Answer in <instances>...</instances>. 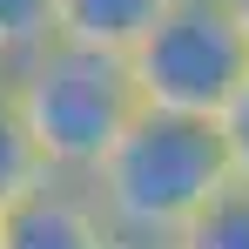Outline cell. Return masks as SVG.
<instances>
[{"mask_svg": "<svg viewBox=\"0 0 249 249\" xmlns=\"http://www.w3.org/2000/svg\"><path fill=\"white\" fill-rule=\"evenodd\" d=\"M81 182L94 189V202L122 243H168L229 182V168H222V142L209 115L135 108L128 128L108 142V155Z\"/></svg>", "mask_w": 249, "mask_h": 249, "instance_id": "cell-1", "label": "cell"}, {"mask_svg": "<svg viewBox=\"0 0 249 249\" xmlns=\"http://www.w3.org/2000/svg\"><path fill=\"white\" fill-rule=\"evenodd\" d=\"M7 94L34 135L47 175H88L108 155V142L128 128V115L142 108L128 54L81 47V41H61V34L7 68Z\"/></svg>", "mask_w": 249, "mask_h": 249, "instance_id": "cell-2", "label": "cell"}, {"mask_svg": "<svg viewBox=\"0 0 249 249\" xmlns=\"http://www.w3.org/2000/svg\"><path fill=\"white\" fill-rule=\"evenodd\" d=\"M128 74H135L142 108L215 122V108L249 74V41L229 14V0H168L142 27V41L128 47Z\"/></svg>", "mask_w": 249, "mask_h": 249, "instance_id": "cell-3", "label": "cell"}, {"mask_svg": "<svg viewBox=\"0 0 249 249\" xmlns=\"http://www.w3.org/2000/svg\"><path fill=\"white\" fill-rule=\"evenodd\" d=\"M0 249H122L81 175H47L0 209Z\"/></svg>", "mask_w": 249, "mask_h": 249, "instance_id": "cell-4", "label": "cell"}, {"mask_svg": "<svg viewBox=\"0 0 249 249\" xmlns=\"http://www.w3.org/2000/svg\"><path fill=\"white\" fill-rule=\"evenodd\" d=\"M162 7L168 0H54V34L61 41H81V47L128 54Z\"/></svg>", "mask_w": 249, "mask_h": 249, "instance_id": "cell-5", "label": "cell"}, {"mask_svg": "<svg viewBox=\"0 0 249 249\" xmlns=\"http://www.w3.org/2000/svg\"><path fill=\"white\" fill-rule=\"evenodd\" d=\"M162 249H249V182H222Z\"/></svg>", "mask_w": 249, "mask_h": 249, "instance_id": "cell-6", "label": "cell"}, {"mask_svg": "<svg viewBox=\"0 0 249 249\" xmlns=\"http://www.w3.org/2000/svg\"><path fill=\"white\" fill-rule=\"evenodd\" d=\"M34 182H47V162L20 122V108H14V94H7V74H0V209L14 196H27Z\"/></svg>", "mask_w": 249, "mask_h": 249, "instance_id": "cell-7", "label": "cell"}, {"mask_svg": "<svg viewBox=\"0 0 249 249\" xmlns=\"http://www.w3.org/2000/svg\"><path fill=\"white\" fill-rule=\"evenodd\" d=\"M54 41V0H0V61H27Z\"/></svg>", "mask_w": 249, "mask_h": 249, "instance_id": "cell-8", "label": "cell"}, {"mask_svg": "<svg viewBox=\"0 0 249 249\" xmlns=\"http://www.w3.org/2000/svg\"><path fill=\"white\" fill-rule=\"evenodd\" d=\"M215 142H222V168H229V182H249V74L236 81V94L215 108Z\"/></svg>", "mask_w": 249, "mask_h": 249, "instance_id": "cell-9", "label": "cell"}, {"mask_svg": "<svg viewBox=\"0 0 249 249\" xmlns=\"http://www.w3.org/2000/svg\"><path fill=\"white\" fill-rule=\"evenodd\" d=\"M229 14H236V27H243V41H249V0H229Z\"/></svg>", "mask_w": 249, "mask_h": 249, "instance_id": "cell-10", "label": "cell"}, {"mask_svg": "<svg viewBox=\"0 0 249 249\" xmlns=\"http://www.w3.org/2000/svg\"><path fill=\"white\" fill-rule=\"evenodd\" d=\"M122 249H162V243H122Z\"/></svg>", "mask_w": 249, "mask_h": 249, "instance_id": "cell-11", "label": "cell"}, {"mask_svg": "<svg viewBox=\"0 0 249 249\" xmlns=\"http://www.w3.org/2000/svg\"><path fill=\"white\" fill-rule=\"evenodd\" d=\"M0 74H7V61H0Z\"/></svg>", "mask_w": 249, "mask_h": 249, "instance_id": "cell-12", "label": "cell"}]
</instances>
